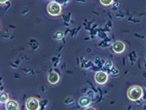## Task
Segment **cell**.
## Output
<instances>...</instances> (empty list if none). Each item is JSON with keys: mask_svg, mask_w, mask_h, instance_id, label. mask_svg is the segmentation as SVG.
<instances>
[{"mask_svg": "<svg viewBox=\"0 0 146 110\" xmlns=\"http://www.w3.org/2000/svg\"><path fill=\"white\" fill-rule=\"evenodd\" d=\"M6 108L8 110H13V109H18L19 108V104L14 100H11V101H7L6 102Z\"/></svg>", "mask_w": 146, "mask_h": 110, "instance_id": "8", "label": "cell"}, {"mask_svg": "<svg viewBox=\"0 0 146 110\" xmlns=\"http://www.w3.org/2000/svg\"><path fill=\"white\" fill-rule=\"evenodd\" d=\"M112 49H113V51H114L115 53L120 54V53H122V52H124V51H125V45L122 43V42L117 41L112 45Z\"/></svg>", "mask_w": 146, "mask_h": 110, "instance_id": "5", "label": "cell"}, {"mask_svg": "<svg viewBox=\"0 0 146 110\" xmlns=\"http://www.w3.org/2000/svg\"><path fill=\"white\" fill-rule=\"evenodd\" d=\"M62 36H63V34L62 33V32H58V33H56V37L58 39L62 38Z\"/></svg>", "mask_w": 146, "mask_h": 110, "instance_id": "11", "label": "cell"}, {"mask_svg": "<svg viewBox=\"0 0 146 110\" xmlns=\"http://www.w3.org/2000/svg\"><path fill=\"white\" fill-rule=\"evenodd\" d=\"M25 107L29 110H36L39 108V101L34 97H30L27 100Z\"/></svg>", "mask_w": 146, "mask_h": 110, "instance_id": "3", "label": "cell"}, {"mask_svg": "<svg viewBox=\"0 0 146 110\" xmlns=\"http://www.w3.org/2000/svg\"><path fill=\"white\" fill-rule=\"evenodd\" d=\"M95 79H96V83H98V84H100V85H102V84H105L107 82L108 76H107V74L105 73V72L100 71V72H98V73L96 74Z\"/></svg>", "mask_w": 146, "mask_h": 110, "instance_id": "4", "label": "cell"}, {"mask_svg": "<svg viewBox=\"0 0 146 110\" xmlns=\"http://www.w3.org/2000/svg\"><path fill=\"white\" fill-rule=\"evenodd\" d=\"M112 1L113 0H100L101 4H102V5H105V6L110 5V4L112 3Z\"/></svg>", "mask_w": 146, "mask_h": 110, "instance_id": "10", "label": "cell"}, {"mask_svg": "<svg viewBox=\"0 0 146 110\" xmlns=\"http://www.w3.org/2000/svg\"><path fill=\"white\" fill-rule=\"evenodd\" d=\"M9 100V95L6 93H0V102L1 103H6Z\"/></svg>", "mask_w": 146, "mask_h": 110, "instance_id": "9", "label": "cell"}, {"mask_svg": "<svg viewBox=\"0 0 146 110\" xmlns=\"http://www.w3.org/2000/svg\"><path fill=\"white\" fill-rule=\"evenodd\" d=\"M142 97V89L138 86H133V87L129 88L128 91V97L131 100H138Z\"/></svg>", "mask_w": 146, "mask_h": 110, "instance_id": "1", "label": "cell"}, {"mask_svg": "<svg viewBox=\"0 0 146 110\" xmlns=\"http://www.w3.org/2000/svg\"><path fill=\"white\" fill-rule=\"evenodd\" d=\"M90 103H91V99H89L88 97H80L79 104L81 105L82 107H87L88 105H90Z\"/></svg>", "mask_w": 146, "mask_h": 110, "instance_id": "7", "label": "cell"}, {"mask_svg": "<svg viewBox=\"0 0 146 110\" xmlns=\"http://www.w3.org/2000/svg\"><path fill=\"white\" fill-rule=\"evenodd\" d=\"M48 80H49V82H50L51 84H56V83H58V80H60V75H58L56 72L53 71V72H51V73L49 74Z\"/></svg>", "mask_w": 146, "mask_h": 110, "instance_id": "6", "label": "cell"}, {"mask_svg": "<svg viewBox=\"0 0 146 110\" xmlns=\"http://www.w3.org/2000/svg\"><path fill=\"white\" fill-rule=\"evenodd\" d=\"M7 1H8V0H0V3L3 4V3H6Z\"/></svg>", "mask_w": 146, "mask_h": 110, "instance_id": "12", "label": "cell"}, {"mask_svg": "<svg viewBox=\"0 0 146 110\" xmlns=\"http://www.w3.org/2000/svg\"><path fill=\"white\" fill-rule=\"evenodd\" d=\"M47 10H48V13L51 16H58L62 12V6L58 3H56V2H51L48 5Z\"/></svg>", "mask_w": 146, "mask_h": 110, "instance_id": "2", "label": "cell"}]
</instances>
